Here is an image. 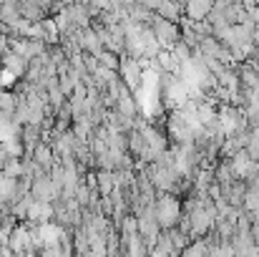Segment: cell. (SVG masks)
I'll use <instances>...</instances> for the list:
<instances>
[{"label":"cell","mask_w":259,"mask_h":257,"mask_svg":"<svg viewBox=\"0 0 259 257\" xmlns=\"http://www.w3.org/2000/svg\"><path fill=\"white\" fill-rule=\"evenodd\" d=\"M154 209H156L159 227L161 230H171V227H176L179 214H181V197L174 194V192H156Z\"/></svg>","instance_id":"cell-1"},{"label":"cell","mask_w":259,"mask_h":257,"mask_svg":"<svg viewBox=\"0 0 259 257\" xmlns=\"http://www.w3.org/2000/svg\"><path fill=\"white\" fill-rule=\"evenodd\" d=\"M149 25H151V30H154V35H156V41H159L161 48H171L174 43L181 38V28H179V23L161 18L159 13H154V18H151Z\"/></svg>","instance_id":"cell-2"},{"label":"cell","mask_w":259,"mask_h":257,"mask_svg":"<svg viewBox=\"0 0 259 257\" xmlns=\"http://www.w3.org/2000/svg\"><path fill=\"white\" fill-rule=\"evenodd\" d=\"M118 76H121V81L128 86V91H134V93H139L141 91V79H144V68L139 66V58H131V56H121V61H118Z\"/></svg>","instance_id":"cell-3"},{"label":"cell","mask_w":259,"mask_h":257,"mask_svg":"<svg viewBox=\"0 0 259 257\" xmlns=\"http://www.w3.org/2000/svg\"><path fill=\"white\" fill-rule=\"evenodd\" d=\"M33 199H38V202H53V199H58V194H56V189H53V184H51V176H48V171L46 174H40V176H35L33 181H30V192H28Z\"/></svg>","instance_id":"cell-4"},{"label":"cell","mask_w":259,"mask_h":257,"mask_svg":"<svg viewBox=\"0 0 259 257\" xmlns=\"http://www.w3.org/2000/svg\"><path fill=\"white\" fill-rule=\"evenodd\" d=\"M20 197H23V194L18 192V176H8V174L0 171V202H3L5 207H10V204H15Z\"/></svg>","instance_id":"cell-5"},{"label":"cell","mask_w":259,"mask_h":257,"mask_svg":"<svg viewBox=\"0 0 259 257\" xmlns=\"http://www.w3.org/2000/svg\"><path fill=\"white\" fill-rule=\"evenodd\" d=\"M63 13H66V18L76 25V28H86V25H91V10H88V5H83V3H71V5H63L61 8Z\"/></svg>","instance_id":"cell-6"},{"label":"cell","mask_w":259,"mask_h":257,"mask_svg":"<svg viewBox=\"0 0 259 257\" xmlns=\"http://www.w3.org/2000/svg\"><path fill=\"white\" fill-rule=\"evenodd\" d=\"M0 66L8 68V71H13L18 79H23V74H25V68H28V61H25L23 56H18L15 51L5 48V51L0 53Z\"/></svg>","instance_id":"cell-7"},{"label":"cell","mask_w":259,"mask_h":257,"mask_svg":"<svg viewBox=\"0 0 259 257\" xmlns=\"http://www.w3.org/2000/svg\"><path fill=\"white\" fill-rule=\"evenodd\" d=\"M28 157H33V159H35V162H38V164H40L46 171H48L53 164H56V162H58V157L53 154V146H51L48 141H43V139L35 144V149H33Z\"/></svg>","instance_id":"cell-8"},{"label":"cell","mask_w":259,"mask_h":257,"mask_svg":"<svg viewBox=\"0 0 259 257\" xmlns=\"http://www.w3.org/2000/svg\"><path fill=\"white\" fill-rule=\"evenodd\" d=\"M214 0H184V15L191 20H201L209 15Z\"/></svg>","instance_id":"cell-9"},{"label":"cell","mask_w":259,"mask_h":257,"mask_svg":"<svg viewBox=\"0 0 259 257\" xmlns=\"http://www.w3.org/2000/svg\"><path fill=\"white\" fill-rule=\"evenodd\" d=\"M81 51H86V53H93V56H98V53L103 51V43H101L98 33L93 30V25H86V28H81Z\"/></svg>","instance_id":"cell-10"},{"label":"cell","mask_w":259,"mask_h":257,"mask_svg":"<svg viewBox=\"0 0 259 257\" xmlns=\"http://www.w3.org/2000/svg\"><path fill=\"white\" fill-rule=\"evenodd\" d=\"M154 13H159L161 18H166V20H174V23H179V18L184 15V5L179 3V0H161L159 5H156V10Z\"/></svg>","instance_id":"cell-11"},{"label":"cell","mask_w":259,"mask_h":257,"mask_svg":"<svg viewBox=\"0 0 259 257\" xmlns=\"http://www.w3.org/2000/svg\"><path fill=\"white\" fill-rule=\"evenodd\" d=\"M96 187H98V194H111L116 187L113 169H96Z\"/></svg>","instance_id":"cell-12"},{"label":"cell","mask_w":259,"mask_h":257,"mask_svg":"<svg viewBox=\"0 0 259 257\" xmlns=\"http://www.w3.org/2000/svg\"><path fill=\"white\" fill-rule=\"evenodd\" d=\"M126 13H128V18H131L134 23H141V25H149V23H151V18H154V10H149L141 0H139V3H134L131 8H126Z\"/></svg>","instance_id":"cell-13"},{"label":"cell","mask_w":259,"mask_h":257,"mask_svg":"<svg viewBox=\"0 0 259 257\" xmlns=\"http://www.w3.org/2000/svg\"><path fill=\"white\" fill-rule=\"evenodd\" d=\"M20 15H23L25 20H33V23H35V20H43L48 13L40 8L38 0H23V3H20Z\"/></svg>","instance_id":"cell-14"},{"label":"cell","mask_w":259,"mask_h":257,"mask_svg":"<svg viewBox=\"0 0 259 257\" xmlns=\"http://www.w3.org/2000/svg\"><path fill=\"white\" fill-rule=\"evenodd\" d=\"M40 28H43V43H46V46H53V43L61 41V30H58V25H56L53 18L46 15V18L40 20Z\"/></svg>","instance_id":"cell-15"},{"label":"cell","mask_w":259,"mask_h":257,"mask_svg":"<svg viewBox=\"0 0 259 257\" xmlns=\"http://www.w3.org/2000/svg\"><path fill=\"white\" fill-rule=\"evenodd\" d=\"M154 58H156V63L161 66V71H169V74H176V71H179V61L174 58V53L169 48H161Z\"/></svg>","instance_id":"cell-16"},{"label":"cell","mask_w":259,"mask_h":257,"mask_svg":"<svg viewBox=\"0 0 259 257\" xmlns=\"http://www.w3.org/2000/svg\"><path fill=\"white\" fill-rule=\"evenodd\" d=\"M0 144H3V149L8 152V157H25V146H23L20 134H13V136H8V139L0 141Z\"/></svg>","instance_id":"cell-17"},{"label":"cell","mask_w":259,"mask_h":257,"mask_svg":"<svg viewBox=\"0 0 259 257\" xmlns=\"http://www.w3.org/2000/svg\"><path fill=\"white\" fill-rule=\"evenodd\" d=\"M116 76H118V71H113V68H106V66H101V63L93 68V81L98 84V88H103V86L108 84V81H113Z\"/></svg>","instance_id":"cell-18"},{"label":"cell","mask_w":259,"mask_h":257,"mask_svg":"<svg viewBox=\"0 0 259 257\" xmlns=\"http://www.w3.org/2000/svg\"><path fill=\"white\" fill-rule=\"evenodd\" d=\"M98 63L101 66H106V68H113V71H118V61H121V56L118 53H113V51H108V48H103L98 56Z\"/></svg>","instance_id":"cell-19"},{"label":"cell","mask_w":259,"mask_h":257,"mask_svg":"<svg viewBox=\"0 0 259 257\" xmlns=\"http://www.w3.org/2000/svg\"><path fill=\"white\" fill-rule=\"evenodd\" d=\"M141 3H144V5L149 8V10H156V5H159L161 0H141Z\"/></svg>","instance_id":"cell-20"},{"label":"cell","mask_w":259,"mask_h":257,"mask_svg":"<svg viewBox=\"0 0 259 257\" xmlns=\"http://www.w3.org/2000/svg\"><path fill=\"white\" fill-rule=\"evenodd\" d=\"M118 3H121L123 8H131V5H134V3H139V0H118Z\"/></svg>","instance_id":"cell-21"},{"label":"cell","mask_w":259,"mask_h":257,"mask_svg":"<svg viewBox=\"0 0 259 257\" xmlns=\"http://www.w3.org/2000/svg\"><path fill=\"white\" fill-rule=\"evenodd\" d=\"M78 3H83V5H91V3H96V0H78Z\"/></svg>","instance_id":"cell-22"},{"label":"cell","mask_w":259,"mask_h":257,"mask_svg":"<svg viewBox=\"0 0 259 257\" xmlns=\"http://www.w3.org/2000/svg\"><path fill=\"white\" fill-rule=\"evenodd\" d=\"M0 3H3V0H0Z\"/></svg>","instance_id":"cell-23"}]
</instances>
